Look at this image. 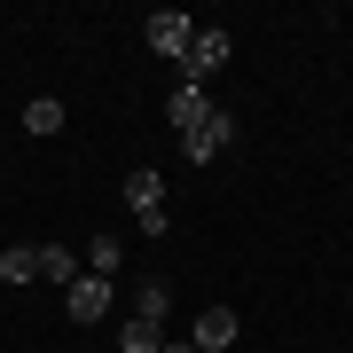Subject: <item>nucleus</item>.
I'll return each instance as SVG.
<instances>
[{"mask_svg": "<svg viewBox=\"0 0 353 353\" xmlns=\"http://www.w3.org/2000/svg\"><path fill=\"white\" fill-rule=\"evenodd\" d=\"M141 39H150L157 55H173V63H189L196 24H189V8H150V16H141Z\"/></svg>", "mask_w": 353, "mask_h": 353, "instance_id": "obj_1", "label": "nucleus"}, {"mask_svg": "<svg viewBox=\"0 0 353 353\" xmlns=\"http://www.w3.org/2000/svg\"><path fill=\"white\" fill-rule=\"evenodd\" d=\"M228 55H236V39H228L220 24H196V39H189V79L204 87L212 71H228Z\"/></svg>", "mask_w": 353, "mask_h": 353, "instance_id": "obj_2", "label": "nucleus"}, {"mask_svg": "<svg viewBox=\"0 0 353 353\" xmlns=\"http://www.w3.org/2000/svg\"><path fill=\"white\" fill-rule=\"evenodd\" d=\"M63 314L71 322H102V314H110V275H79L63 290Z\"/></svg>", "mask_w": 353, "mask_h": 353, "instance_id": "obj_3", "label": "nucleus"}, {"mask_svg": "<svg viewBox=\"0 0 353 353\" xmlns=\"http://www.w3.org/2000/svg\"><path fill=\"white\" fill-rule=\"evenodd\" d=\"M228 141H236V118H228V110H212L196 134H181V150H189V165H212V157L228 150Z\"/></svg>", "mask_w": 353, "mask_h": 353, "instance_id": "obj_4", "label": "nucleus"}, {"mask_svg": "<svg viewBox=\"0 0 353 353\" xmlns=\"http://www.w3.org/2000/svg\"><path fill=\"white\" fill-rule=\"evenodd\" d=\"M165 118H173V126H181V134H196V126H204V118H212V94H204V87H196V79H181V87H173V94H165Z\"/></svg>", "mask_w": 353, "mask_h": 353, "instance_id": "obj_5", "label": "nucleus"}, {"mask_svg": "<svg viewBox=\"0 0 353 353\" xmlns=\"http://www.w3.org/2000/svg\"><path fill=\"white\" fill-rule=\"evenodd\" d=\"M189 345H196V353H228V345H236V314H228V306H204Z\"/></svg>", "mask_w": 353, "mask_h": 353, "instance_id": "obj_6", "label": "nucleus"}, {"mask_svg": "<svg viewBox=\"0 0 353 353\" xmlns=\"http://www.w3.org/2000/svg\"><path fill=\"white\" fill-rule=\"evenodd\" d=\"M126 204H134V212H165V173H157V165H134V173H126Z\"/></svg>", "mask_w": 353, "mask_h": 353, "instance_id": "obj_7", "label": "nucleus"}, {"mask_svg": "<svg viewBox=\"0 0 353 353\" xmlns=\"http://www.w3.org/2000/svg\"><path fill=\"white\" fill-rule=\"evenodd\" d=\"M39 275H48V283H79V252H71V243H39Z\"/></svg>", "mask_w": 353, "mask_h": 353, "instance_id": "obj_8", "label": "nucleus"}, {"mask_svg": "<svg viewBox=\"0 0 353 353\" xmlns=\"http://www.w3.org/2000/svg\"><path fill=\"white\" fill-rule=\"evenodd\" d=\"M0 283H39V243H8L0 252Z\"/></svg>", "mask_w": 353, "mask_h": 353, "instance_id": "obj_9", "label": "nucleus"}, {"mask_svg": "<svg viewBox=\"0 0 353 353\" xmlns=\"http://www.w3.org/2000/svg\"><path fill=\"white\" fill-rule=\"evenodd\" d=\"M165 306H173V290H165L157 275H141V283H134V314H141V322H157V330H165Z\"/></svg>", "mask_w": 353, "mask_h": 353, "instance_id": "obj_10", "label": "nucleus"}, {"mask_svg": "<svg viewBox=\"0 0 353 353\" xmlns=\"http://www.w3.org/2000/svg\"><path fill=\"white\" fill-rule=\"evenodd\" d=\"M24 134H63V102H55V94H32L24 102Z\"/></svg>", "mask_w": 353, "mask_h": 353, "instance_id": "obj_11", "label": "nucleus"}, {"mask_svg": "<svg viewBox=\"0 0 353 353\" xmlns=\"http://www.w3.org/2000/svg\"><path fill=\"white\" fill-rule=\"evenodd\" d=\"M118 345H126V353H157V345H165V330H157V322H141V314H134L126 330H118Z\"/></svg>", "mask_w": 353, "mask_h": 353, "instance_id": "obj_12", "label": "nucleus"}, {"mask_svg": "<svg viewBox=\"0 0 353 353\" xmlns=\"http://www.w3.org/2000/svg\"><path fill=\"white\" fill-rule=\"evenodd\" d=\"M118 259H126L118 236H94V243H87V275H118Z\"/></svg>", "mask_w": 353, "mask_h": 353, "instance_id": "obj_13", "label": "nucleus"}, {"mask_svg": "<svg viewBox=\"0 0 353 353\" xmlns=\"http://www.w3.org/2000/svg\"><path fill=\"white\" fill-rule=\"evenodd\" d=\"M157 353H196V345H189V338H165V345H157Z\"/></svg>", "mask_w": 353, "mask_h": 353, "instance_id": "obj_14", "label": "nucleus"}]
</instances>
